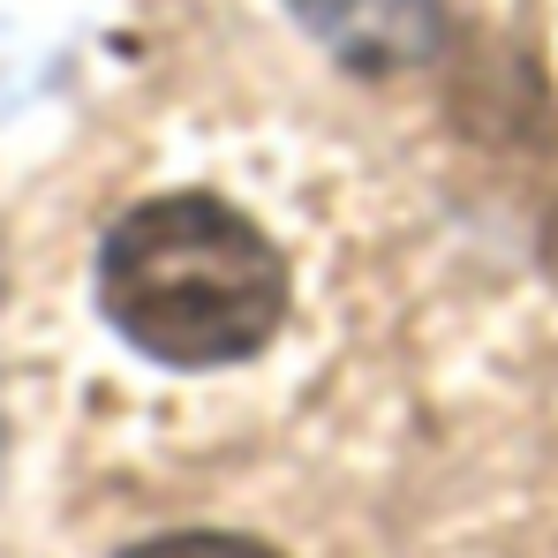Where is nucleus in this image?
Masks as SVG:
<instances>
[{
  "label": "nucleus",
  "instance_id": "obj_1",
  "mask_svg": "<svg viewBox=\"0 0 558 558\" xmlns=\"http://www.w3.org/2000/svg\"><path fill=\"white\" fill-rule=\"evenodd\" d=\"M106 317L159 363H242L272 340L287 310V265L219 196H151L136 204L98 257Z\"/></svg>",
  "mask_w": 558,
  "mask_h": 558
},
{
  "label": "nucleus",
  "instance_id": "obj_2",
  "mask_svg": "<svg viewBox=\"0 0 558 558\" xmlns=\"http://www.w3.org/2000/svg\"><path fill=\"white\" fill-rule=\"evenodd\" d=\"M287 8L355 76H400L438 53V0H287Z\"/></svg>",
  "mask_w": 558,
  "mask_h": 558
},
{
  "label": "nucleus",
  "instance_id": "obj_3",
  "mask_svg": "<svg viewBox=\"0 0 558 558\" xmlns=\"http://www.w3.org/2000/svg\"><path fill=\"white\" fill-rule=\"evenodd\" d=\"M129 558H272V551L242 544V536H159V544H136Z\"/></svg>",
  "mask_w": 558,
  "mask_h": 558
}]
</instances>
